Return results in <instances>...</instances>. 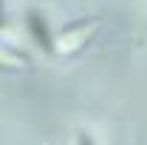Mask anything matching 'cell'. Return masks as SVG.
Returning <instances> with one entry per match:
<instances>
[{"mask_svg":"<svg viewBox=\"0 0 147 145\" xmlns=\"http://www.w3.org/2000/svg\"><path fill=\"white\" fill-rule=\"evenodd\" d=\"M28 29H31V37H34L37 43L45 49V51H51V49H54L51 34H48V26H45V20L40 17L37 12H31V14H28Z\"/></svg>","mask_w":147,"mask_h":145,"instance_id":"1","label":"cell"},{"mask_svg":"<svg viewBox=\"0 0 147 145\" xmlns=\"http://www.w3.org/2000/svg\"><path fill=\"white\" fill-rule=\"evenodd\" d=\"M20 66H26L17 54H11V51H6V49H0V68H20Z\"/></svg>","mask_w":147,"mask_h":145,"instance_id":"2","label":"cell"},{"mask_svg":"<svg viewBox=\"0 0 147 145\" xmlns=\"http://www.w3.org/2000/svg\"><path fill=\"white\" fill-rule=\"evenodd\" d=\"M79 145H93V142L88 140V137H85V134H82V137H79Z\"/></svg>","mask_w":147,"mask_h":145,"instance_id":"3","label":"cell"}]
</instances>
